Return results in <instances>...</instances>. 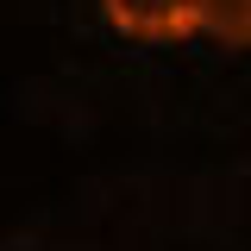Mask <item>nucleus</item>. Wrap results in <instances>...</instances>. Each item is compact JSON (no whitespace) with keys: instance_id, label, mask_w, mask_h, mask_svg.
<instances>
[{"instance_id":"1","label":"nucleus","mask_w":251,"mask_h":251,"mask_svg":"<svg viewBox=\"0 0 251 251\" xmlns=\"http://www.w3.org/2000/svg\"><path fill=\"white\" fill-rule=\"evenodd\" d=\"M100 19L126 38H145V44H176L188 31H201L195 0H100Z\"/></svg>"},{"instance_id":"2","label":"nucleus","mask_w":251,"mask_h":251,"mask_svg":"<svg viewBox=\"0 0 251 251\" xmlns=\"http://www.w3.org/2000/svg\"><path fill=\"white\" fill-rule=\"evenodd\" d=\"M195 19L214 44H232V50L251 44V0H195Z\"/></svg>"}]
</instances>
